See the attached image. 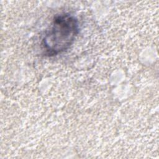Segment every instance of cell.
Here are the masks:
<instances>
[{"instance_id": "cell-1", "label": "cell", "mask_w": 159, "mask_h": 159, "mask_svg": "<svg viewBox=\"0 0 159 159\" xmlns=\"http://www.w3.org/2000/svg\"><path fill=\"white\" fill-rule=\"evenodd\" d=\"M78 33V21L75 16L68 13L55 16L42 40L45 55L52 57L66 51L73 43Z\"/></svg>"}]
</instances>
